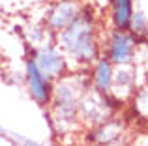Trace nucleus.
I'll return each mask as SVG.
<instances>
[{"mask_svg":"<svg viewBox=\"0 0 148 146\" xmlns=\"http://www.w3.org/2000/svg\"><path fill=\"white\" fill-rule=\"evenodd\" d=\"M0 137H2V139H6L8 143H11V144H17V133L8 131L2 124H0Z\"/></svg>","mask_w":148,"mask_h":146,"instance_id":"obj_16","label":"nucleus"},{"mask_svg":"<svg viewBox=\"0 0 148 146\" xmlns=\"http://www.w3.org/2000/svg\"><path fill=\"white\" fill-rule=\"evenodd\" d=\"M127 122L120 114L107 118L98 126L83 129V141L86 146H126Z\"/></svg>","mask_w":148,"mask_h":146,"instance_id":"obj_4","label":"nucleus"},{"mask_svg":"<svg viewBox=\"0 0 148 146\" xmlns=\"http://www.w3.org/2000/svg\"><path fill=\"white\" fill-rule=\"evenodd\" d=\"M141 84V79L135 73V70L131 66H120L114 71V81H112V88H111V96L114 99H118L120 103H130V99L133 98L135 90Z\"/></svg>","mask_w":148,"mask_h":146,"instance_id":"obj_9","label":"nucleus"},{"mask_svg":"<svg viewBox=\"0 0 148 146\" xmlns=\"http://www.w3.org/2000/svg\"><path fill=\"white\" fill-rule=\"evenodd\" d=\"M137 49V40L127 30H103V55L114 64L120 66H131Z\"/></svg>","mask_w":148,"mask_h":146,"instance_id":"obj_7","label":"nucleus"},{"mask_svg":"<svg viewBox=\"0 0 148 146\" xmlns=\"http://www.w3.org/2000/svg\"><path fill=\"white\" fill-rule=\"evenodd\" d=\"M84 4L86 2H83V0H51L43 10L41 23L54 36L79 17Z\"/></svg>","mask_w":148,"mask_h":146,"instance_id":"obj_8","label":"nucleus"},{"mask_svg":"<svg viewBox=\"0 0 148 146\" xmlns=\"http://www.w3.org/2000/svg\"><path fill=\"white\" fill-rule=\"evenodd\" d=\"M109 2H111V0H103V4H105V6H107V4H109Z\"/></svg>","mask_w":148,"mask_h":146,"instance_id":"obj_18","label":"nucleus"},{"mask_svg":"<svg viewBox=\"0 0 148 146\" xmlns=\"http://www.w3.org/2000/svg\"><path fill=\"white\" fill-rule=\"evenodd\" d=\"M114 71H116V66L105 55H101L88 68V77H90L92 88L103 96H109L112 88V81H114Z\"/></svg>","mask_w":148,"mask_h":146,"instance_id":"obj_10","label":"nucleus"},{"mask_svg":"<svg viewBox=\"0 0 148 146\" xmlns=\"http://www.w3.org/2000/svg\"><path fill=\"white\" fill-rule=\"evenodd\" d=\"M23 84H25L30 99H32L38 107L47 109L49 103H51V98H53L54 81H51L49 77L36 66V62H34L28 55L25 56V62H23Z\"/></svg>","mask_w":148,"mask_h":146,"instance_id":"obj_6","label":"nucleus"},{"mask_svg":"<svg viewBox=\"0 0 148 146\" xmlns=\"http://www.w3.org/2000/svg\"><path fill=\"white\" fill-rule=\"evenodd\" d=\"M131 68L139 75L141 83H145L148 79V40L137 41V49H135V56H133V62H131Z\"/></svg>","mask_w":148,"mask_h":146,"instance_id":"obj_14","label":"nucleus"},{"mask_svg":"<svg viewBox=\"0 0 148 146\" xmlns=\"http://www.w3.org/2000/svg\"><path fill=\"white\" fill-rule=\"evenodd\" d=\"M26 55L36 62V66L40 68L45 75L49 77L51 81H60L62 77H66L69 71H71V66H69L66 55L58 49V45L53 41H47L43 45H38V47H28V53Z\"/></svg>","mask_w":148,"mask_h":146,"instance_id":"obj_5","label":"nucleus"},{"mask_svg":"<svg viewBox=\"0 0 148 146\" xmlns=\"http://www.w3.org/2000/svg\"><path fill=\"white\" fill-rule=\"evenodd\" d=\"M127 32L137 41L148 40V15L141 8H135L133 15H131V21H130V26H127Z\"/></svg>","mask_w":148,"mask_h":146,"instance_id":"obj_15","label":"nucleus"},{"mask_svg":"<svg viewBox=\"0 0 148 146\" xmlns=\"http://www.w3.org/2000/svg\"><path fill=\"white\" fill-rule=\"evenodd\" d=\"M133 11H135V0H111L107 4V17L111 28L127 30Z\"/></svg>","mask_w":148,"mask_h":146,"instance_id":"obj_11","label":"nucleus"},{"mask_svg":"<svg viewBox=\"0 0 148 146\" xmlns=\"http://www.w3.org/2000/svg\"><path fill=\"white\" fill-rule=\"evenodd\" d=\"M130 105H131V111H133L135 116L148 122V79L139 84L133 98L130 99Z\"/></svg>","mask_w":148,"mask_h":146,"instance_id":"obj_13","label":"nucleus"},{"mask_svg":"<svg viewBox=\"0 0 148 146\" xmlns=\"http://www.w3.org/2000/svg\"><path fill=\"white\" fill-rule=\"evenodd\" d=\"M103 26L94 4H84L79 17L54 34V43L66 55L71 70H88L103 55Z\"/></svg>","mask_w":148,"mask_h":146,"instance_id":"obj_1","label":"nucleus"},{"mask_svg":"<svg viewBox=\"0 0 148 146\" xmlns=\"http://www.w3.org/2000/svg\"><path fill=\"white\" fill-rule=\"evenodd\" d=\"M17 144L19 146H43L41 143H38V141L28 139V137H23V135H17Z\"/></svg>","mask_w":148,"mask_h":146,"instance_id":"obj_17","label":"nucleus"},{"mask_svg":"<svg viewBox=\"0 0 148 146\" xmlns=\"http://www.w3.org/2000/svg\"><path fill=\"white\" fill-rule=\"evenodd\" d=\"M88 70H71L66 77L54 83L53 98L45 109L51 133L54 139L64 141L83 131L79 118V99L90 88Z\"/></svg>","mask_w":148,"mask_h":146,"instance_id":"obj_2","label":"nucleus"},{"mask_svg":"<svg viewBox=\"0 0 148 146\" xmlns=\"http://www.w3.org/2000/svg\"><path fill=\"white\" fill-rule=\"evenodd\" d=\"M124 107L126 105L120 103L118 99H114L111 94L103 96L90 86L79 99V118L81 124H83V129L98 126L107 118L120 114L124 111Z\"/></svg>","mask_w":148,"mask_h":146,"instance_id":"obj_3","label":"nucleus"},{"mask_svg":"<svg viewBox=\"0 0 148 146\" xmlns=\"http://www.w3.org/2000/svg\"><path fill=\"white\" fill-rule=\"evenodd\" d=\"M25 43L26 47H38V45H43L47 41H53L54 36L47 30V26L43 23H30L28 26L25 28Z\"/></svg>","mask_w":148,"mask_h":146,"instance_id":"obj_12","label":"nucleus"}]
</instances>
